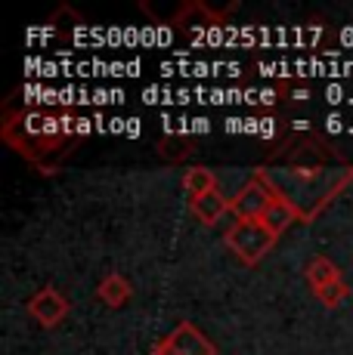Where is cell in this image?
<instances>
[{
	"mask_svg": "<svg viewBox=\"0 0 353 355\" xmlns=\"http://www.w3.org/2000/svg\"><path fill=\"white\" fill-rule=\"evenodd\" d=\"M263 182L276 198L288 201L301 220H313L319 210L329 204L331 195L341 192L344 182L353 180V170H322V167H297V170H261Z\"/></svg>",
	"mask_w": 353,
	"mask_h": 355,
	"instance_id": "6da1fadb",
	"label": "cell"
},
{
	"mask_svg": "<svg viewBox=\"0 0 353 355\" xmlns=\"http://www.w3.org/2000/svg\"><path fill=\"white\" fill-rule=\"evenodd\" d=\"M273 244H276V235L261 220H239L227 229V248H233V254L248 266L261 263Z\"/></svg>",
	"mask_w": 353,
	"mask_h": 355,
	"instance_id": "7a4b0ae2",
	"label": "cell"
},
{
	"mask_svg": "<svg viewBox=\"0 0 353 355\" xmlns=\"http://www.w3.org/2000/svg\"><path fill=\"white\" fill-rule=\"evenodd\" d=\"M273 192L267 189V182L261 180V176H254L251 182L239 189V195L233 198V210L239 214V220H261L263 214H267V207L273 204Z\"/></svg>",
	"mask_w": 353,
	"mask_h": 355,
	"instance_id": "3957f363",
	"label": "cell"
},
{
	"mask_svg": "<svg viewBox=\"0 0 353 355\" xmlns=\"http://www.w3.org/2000/svg\"><path fill=\"white\" fill-rule=\"evenodd\" d=\"M165 346L174 355H217L211 340H208L199 327L189 324V322H183L180 327H174V334L165 340Z\"/></svg>",
	"mask_w": 353,
	"mask_h": 355,
	"instance_id": "277c9868",
	"label": "cell"
},
{
	"mask_svg": "<svg viewBox=\"0 0 353 355\" xmlns=\"http://www.w3.org/2000/svg\"><path fill=\"white\" fill-rule=\"evenodd\" d=\"M28 312L38 318L40 324L53 327V324H59V322L65 318V312H69V303H65V297H63L59 291L44 288V291H38L35 297H31Z\"/></svg>",
	"mask_w": 353,
	"mask_h": 355,
	"instance_id": "5b68a950",
	"label": "cell"
},
{
	"mask_svg": "<svg viewBox=\"0 0 353 355\" xmlns=\"http://www.w3.org/2000/svg\"><path fill=\"white\" fill-rule=\"evenodd\" d=\"M189 207H192V214L199 216V223L214 226V223L220 220L227 210H233V201H227L220 189H211V192H205L199 198H189Z\"/></svg>",
	"mask_w": 353,
	"mask_h": 355,
	"instance_id": "8992f818",
	"label": "cell"
},
{
	"mask_svg": "<svg viewBox=\"0 0 353 355\" xmlns=\"http://www.w3.org/2000/svg\"><path fill=\"white\" fill-rule=\"evenodd\" d=\"M297 220H301V216H297V210L291 207L288 201H282V198H273V204L267 207V214L261 216V223H263V226H267L270 232H273L276 238H279L282 232L288 229L291 223H297Z\"/></svg>",
	"mask_w": 353,
	"mask_h": 355,
	"instance_id": "52a82bcc",
	"label": "cell"
},
{
	"mask_svg": "<svg viewBox=\"0 0 353 355\" xmlns=\"http://www.w3.org/2000/svg\"><path fill=\"white\" fill-rule=\"evenodd\" d=\"M307 278H310V284H313V291H322V288H329V284H335L338 278H341V272H338V266L331 263L329 257H313L307 263Z\"/></svg>",
	"mask_w": 353,
	"mask_h": 355,
	"instance_id": "ba28073f",
	"label": "cell"
},
{
	"mask_svg": "<svg viewBox=\"0 0 353 355\" xmlns=\"http://www.w3.org/2000/svg\"><path fill=\"white\" fill-rule=\"evenodd\" d=\"M97 293L106 300L108 306H124L127 300H131V284H127L121 275H115V272H112V275H106L103 282H99Z\"/></svg>",
	"mask_w": 353,
	"mask_h": 355,
	"instance_id": "9c48e42d",
	"label": "cell"
},
{
	"mask_svg": "<svg viewBox=\"0 0 353 355\" xmlns=\"http://www.w3.org/2000/svg\"><path fill=\"white\" fill-rule=\"evenodd\" d=\"M183 186H186L189 198H199V195H205V192H211V189H217V182H214V176L208 173L205 167H195V170H189V173H186Z\"/></svg>",
	"mask_w": 353,
	"mask_h": 355,
	"instance_id": "30bf717a",
	"label": "cell"
},
{
	"mask_svg": "<svg viewBox=\"0 0 353 355\" xmlns=\"http://www.w3.org/2000/svg\"><path fill=\"white\" fill-rule=\"evenodd\" d=\"M350 293V288L347 284L338 278L335 284H329V288H322V291H316V297L322 300V306H329V309H335V306H341V300Z\"/></svg>",
	"mask_w": 353,
	"mask_h": 355,
	"instance_id": "8fae6325",
	"label": "cell"
},
{
	"mask_svg": "<svg viewBox=\"0 0 353 355\" xmlns=\"http://www.w3.org/2000/svg\"><path fill=\"white\" fill-rule=\"evenodd\" d=\"M152 355H174V352H171V349H167V346H165V343H161V346H158V349H155Z\"/></svg>",
	"mask_w": 353,
	"mask_h": 355,
	"instance_id": "7c38bea8",
	"label": "cell"
}]
</instances>
